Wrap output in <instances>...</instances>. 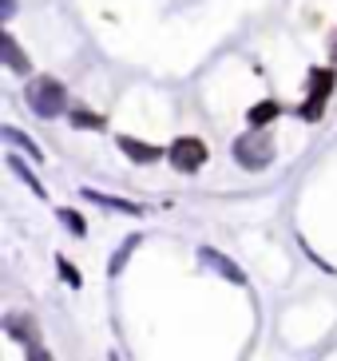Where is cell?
<instances>
[{
  "label": "cell",
  "instance_id": "cell-4",
  "mask_svg": "<svg viewBox=\"0 0 337 361\" xmlns=\"http://www.w3.org/2000/svg\"><path fill=\"white\" fill-rule=\"evenodd\" d=\"M167 159H171V167H175V171L195 175V171H202V163H207V143H202L199 135H179L167 147Z\"/></svg>",
  "mask_w": 337,
  "mask_h": 361
},
{
  "label": "cell",
  "instance_id": "cell-14",
  "mask_svg": "<svg viewBox=\"0 0 337 361\" xmlns=\"http://www.w3.org/2000/svg\"><path fill=\"white\" fill-rule=\"evenodd\" d=\"M60 223H68V231H72L75 238H84L87 234V223H84V214L80 211H60Z\"/></svg>",
  "mask_w": 337,
  "mask_h": 361
},
{
  "label": "cell",
  "instance_id": "cell-15",
  "mask_svg": "<svg viewBox=\"0 0 337 361\" xmlns=\"http://www.w3.org/2000/svg\"><path fill=\"white\" fill-rule=\"evenodd\" d=\"M135 246H139V234H131V238H127V243H123V246H119V250H116V258H111V266H107V270H111V274H119V266H123V258L131 255Z\"/></svg>",
  "mask_w": 337,
  "mask_h": 361
},
{
  "label": "cell",
  "instance_id": "cell-12",
  "mask_svg": "<svg viewBox=\"0 0 337 361\" xmlns=\"http://www.w3.org/2000/svg\"><path fill=\"white\" fill-rule=\"evenodd\" d=\"M72 128H80V131H104V116H95V111H84V107H75L72 116Z\"/></svg>",
  "mask_w": 337,
  "mask_h": 361
},
{
  "label": "cell",
  "instance_id": "cell-8",
  "mask_svg": "<svg viewBox=\"0 0 337 361\" xmlns=\"http://www.w3.org/2000/svg\"><path fill=\"white\" fill-rule=\"evenodd\" d=\"M0 44H4V60H8V68H12V72H16V75H28V72H32V60L20 52V44L12 40V32H4V36H0Z\"/></svg>",
  "mask_w": 337,
  "mask_h": 361
},
{
  "label": "cell",
  "instance_id": "cell-7",
  "mask_svg": "<svg viewBox=\"0 0 337 361\" xmlns=\"http://www.w3.org/2000/svg\"><path fill=\"white\" fill-rule=\"evenodd\" d=\"M278 116H282V104H278V99H262L258 107L246 111V123H250V128H270Z\"/></svg>",
  "mask_w": 337,
  "mask_h": 361
},
{
  "label": "cell",
  "instance_id": "cell-6",
  "mask_svg": "<svg viewBox=\"0 0 337 361\" xmlns=\"http://www.w3.org/2000/svg\"><path fill=\"white\" fill-rule=\"evenodd\" d=\"M4 329H8V338L24 341V345H36V322L28 314H8L4 318Z\"/></svg>",
  "mask_w": 337,
  "mask_h": 361
},
{
  "label": "cell",
  "instance_id": "cell-10",
  "mask_svg": "<svg viewBox=\"0 0 337 361\" xmlns=\"http://www.w3.org/2000/svg\"><path fill=\"white\" fill-rule=\"evenodd\" d=\"M8 167H12V175H20V179L28 183V187H32V195H40V199H48V191H44V183L36 179V175H32L28 167H24V159H20V155H8Z\"/></svg>",
  "mask_w": 337,
  "mask_h": 361
},
{
  "label": "cell",
  "instance_id": "cell-11",
  "mask_svg": "<svg viewBox=\"0 0 337 361\" xmlns=\"http://www.w3.org/2000/svg\"><path fill=\"white\" fill-rule=\"evenodd\" d=\"M84 199H95V202H104V207H116V211H127V214H143V211L135 207V202H127V199H111V195L92 191V187H84Z\"/></svg>",
  "mask_w": 337,
  "mask_h": 361
},
{
  "label": "cell",
  "instance_id": "cell-3",
  "mask_svg": "<svg viewBox=\"0 0 337 361\" xmlns=\"http://www.w3.org/2000/svg\"><path fill=\"white\" fill-rule=\"evenodd\" d=\"M333 84H337L333 68H314V72H310V92H306V104H302V116H306L310 123H317V119L326 116V104H329V96H333Z\"/></svg>",
  "mask_w": 337,
  "mask_h": 361
},
{
  "label": "cell",
  "instance_id": "cell-9",
  "mask_svg": "<svg viewBox=\"0 0 337 361\" xmlns=\"http://www.w3.org/2000/svg\"><path fill=\"white\" fill-rule=\"evenodd\" d=\"M202 258H207V262H211L214 270H219V274H226V278H231L234 286H246V274H243V270H238V266L231 262V258H222L219 250H211V246H202Z\"/></svg>",
  "mask_w": 337,
  "mask_h": 361
},
{
  "label": "cell",
  "instance_id": "cell-5",
  "mask_svg": "<svg viewBox=\"0 0 337 361\" xmlns=\"http://www.w3.org/2000/svg\"><path fill=\"white\" fill-rule=\"evenodd\" d=\"M119 151H123L131 163H139V167H151V163L167 159V151H163V147L143 143V139H135V135H119Z\"/></svg>",
  "mask_w": 337,
  "mask_h": 361
},
{
  "label": "cell",
  "instance_id": "cell-18",
  "mask_svg": "<svg viewBox=\"0 0 337 361\" xmlns=\"http://www.w3.org/2000/svg\"><path fill=\"white\" fill-rule=\"evenodd\" d=\"M329 56H333V60H337V32H333V48H329Z\"/></svg>",
  "mask_w": 337,
  "mask_h": 361
},
{
  "label": "cell",
  "instance_id": "cell-13",
  "mask_svg": "<svg viewBox=\"0 0 337 361\" xmlns=\"http://www.w3.org/2000/svg\"><path fill=\"white\" fill-rule=\"evenodd\" d=\"M4 139H8V143H16V147H24V151H28V155H32V159H36V163L44 159V151L36 147V143H32V139L24 135V131H16V128H4Z\"/></svg>",
  "mask_w": 337,
  "mask_h": 361
},
{
  "label": "cell",
  "instance_id": "cell-16",
  "mask_svg": "<svg viewBox=\"0 0 337 361\" xmlns=\"http://www.w3.org/2000/svg\"><path fill=\"white\" fill-rule=\"evenodd\" d=\"M56 266H60V274H63V278H68V282H72V286H75V290L84 286V278H80V270H75V266H72V262H68V258H63V255H60V262H56Z\"/></svg>",
  "mask_w": 337,
  "mask_h": 361
},
{
  "label": "cell",
  "instance_id": "cell-17",
  "mask_svg": "<svg viewBox=\"0 0 337 361\" xmlns=\"http://www.w3.org/2000/svg\"><path fill=\"white\" fill-rule=\"evenodd\" d=\"M16 12V0H4V16H12Z\"/></svg>",
  "mask_w": 337,
  "mask_h": 361
},
{
  "label": "cell",
  "instance_id": "cell-2",
  "mask_svg": "<svg viewBox=\"0 0 337 361\" xmlns=\"http://www.w3.org/2000/svg\"><path fill=\"white\" fill-rule=\"evenodd\" d=\"M234 159H238V167H246V171L270 167V159H274V139H270V131L250 128L246 135H238L234 139Z\"/></svg>",
  "mask_w": 337,
  "mask_h": 361
},
{
  "label": "cell",
  "instance_id": "cell-1",
  "mask_svg": "<svg viewBox=\"0 0 337 361\" xmlns=\"http://www.w3.org/2000/svg\"><path fill=\"white\" fill-rule=\"evenodd\" d=\"M24 96H28V107L40 119H60L63 107H68V87H63L60 80H52V75H40L36 84H28Z\"/></svg>",
  "mask_w": 337,
  "mask_h": 361
}]
</instances>
